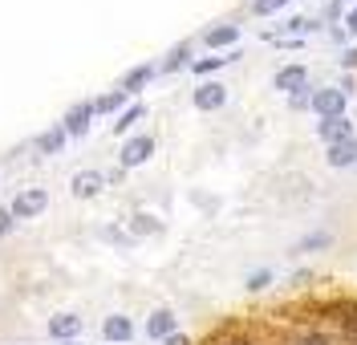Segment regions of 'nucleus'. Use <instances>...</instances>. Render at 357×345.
<instances>
[{
  "label": "nucleus",
  "mask_w": 357,
  "mask_h": 345,
  "mask_svg": "<svg viewBox=\"0 0 357 345\" xmlns=\"http://www.w3.org/2000/svg\"><path fill=\"white\" fill-rule=\"evenodd\" d=\"M102 187H106V175H102V171H77V175L69 179L73 199H93V195H102Z\"/></svg>",
  "instance_id": "10"
},
{
  "label": "nucleus",
  "mask_w": 357,
  "mask_h": 345,
  "mask_svg": "<svg viewBox=\"0 0 357 345\" xmlns=\"http://www.w3.org/2000/svg\"><path fill=\"white\" fill-rule=\"evenodd\" d=\"M191 53H195V49H191V41H178V45L171 49L167 57H162V66H158V73H178L183 66H191Z\"/></svg>",
  "instance_id": "18"
},
{
  "label": "nucleus",
  "mask_w": 357,
  "mask_h": 345,
  "mask_svg": "<svg viewBox=\"0 0 357 345\" xmlns=\"http://www.w3.org/2000/svg\"><path fill=\"white\" fill-rule=\"evenodd\" d=\"M292 345H337V337L321 325H305V329L292 333Z\"/></svg>",
  "instance_id": "19"
},
{
  "label": "nucleus",
  "mask_w": 357,
  "mask_h": 345,
  "mask_svg": "<svg viewBox=\"0 0 357 345\" xmlns=\"http://www.w3.org/2000/svg\"><path fill=\"white\" fill-rule=\"evenodd\" d=\"M244 53L240 49H227V53H211V57H195L191 61V69L199 73V77H211V73H220L223 66H231V61H240Z\"/></svg>",
  "instance_id": "13"
},
{
  "label": "nucleus",
  "mask_w": 357,
  "mask_h": 345,
  "mask_svg": "<svg viewBox=\"0 0 357 345\" xmlns=\"http://www.w3.org/2000/svg\"><path fill=\"white\" fill-rule=\"evenodd\" d=\"M66 142H69V135H66V126L57 122V126H49V130H41L33 146H37V155H61V151H66Z\"/></svg>",
  "instance_id": "15"
},
{
  "label": "nucleus",
  "mask_w": 357,
  "mask_h": 345,
  "mask_svg": "<svg viewBox=\"0 0 357 345\" xmlns=\"http://www.w3.org/2000/svg\"><path fill=\"white\" fill-rule=\"evenodd\" d=\"M142 118H146V106H142V102H130V106L118 114V122H114V135H118V138L130 135V130L138 126V122H142Z\"/></svg>",
  "instance_id": "21"
},
{
  "label": "nucleus",
  "mask_w": 357,
  "mask_h": 345,
  "mask_svg": "<svg viewBox=\"0 0 357 345\" xmlns=\"http://www.w3.org/2000/svg\"><path fill=\"white\" fill-rule=\"evenodd\" d=\"M289 0H252V13L256 17H272V13H280Z\"/></svg>",
  "instance_id": "26"
},
{
  "label": "nucleus",
  "mask_w": 357,
  "mask_h": 345,
  "mask_svg": "<svg viewBox=\"0 0 357 345\" xmlns=\"http://www.w3.org/2000/svg\"><path fill=\"white\" fill-rule=\"evenodd\" d=\"M191 102H195V110H203V114H215V110L227 106V86L223 82H203L199 90L191 93Z\"/></svg>",
  "instance_id": "5"
},
{
  "label": "nucleus",
  "mask_w": 357,
  "mask_h": 345,
  "mask_svg": "<svg viewBox=\"0 0 357 345\" xmlns=\"http://www.w3.org/2000/svg\"><path fill=\"white\" fill-rule=\"evenodd\" d=\"M162 345H191V337H187V333H171Z\"/></svg>",
  "instance_id": "32"
},
{
  "label": "nucleus",
  "mask_w": 357,
  "mask_h": 345,
  "mask_svg": "<svg viewBox=\"0 0 357 345\" xmlns=\"http://www.w3.org/2000/svg\"><path fill=\"white\" fill-rule=\"evenodd\" d=\"M13 228H17V220H13V211H8V207H0V240H4V236H8Z\"/></svg>",
  "instance_id": "28"
},
{
  "label": "nucleus",
  "mask_w": 357,
  "mask_h": 345,
  "mask_svg": "<svg viewBox=\"0 0 357 345\" xmlns=\"http://www.w3.org/2000/svg\"><path fill=\"white\" fill-rule=\"evenodd\" d=\"M345 93L337 90V86H317V93H312V114L317 118H341L345 114Z\"/></svg>",
  "instance_id": "3"
},
{
  "label": "nucleus",
  "mask_w": 357,
  "mask_h": 345,
  "mask_svg": "<svg viewBox=\"0 0 357 345\" xmlns=\"http://www.w3.org/2000/svg\"><path fill=\"white\" fill-rule=\"evenodd\" d=\"M309 280H312V273H309V268H301V273H292V284H309Z\"/></svg>",
  "instance_id": "33"
},
{
  "label": "nucleus",
  "mask_w": 357,
  "mask_h": 345,
  "mask_svg": "<svg viewBox=\"0 0 357 345\" xmlns=\"http://www.w3.org/2000/svg\"><path fill=\"white\" fill-rule=\"evenodd\" d=\"M248 293H264L268 284H272V273H268V268H256V273H248Z\"/></svg>",
  "instance_id": "25"
},
{
  "label": "nucleus",
  "mask_w": 357,
  "mask_h": 345,
  "mask_svg": "<svg viewBox=\"0 0 357 345\" xmlns=\"http://www.w3.org/2000/svg\"><path fill=\"white\" fill-rule=\"evenodd\" d=\"M329 167L337 171H345V167H357V138H345V142H333L329 146V155H325Z\"/></svg>",
  "instance_id": "16"
},
{
  "label": "nucleus",
  "mask_w": 357,
  "mask_h": 345,
  "mask_svg": "<svg viewBox=\"0 0 357 345\" xmlns=\"http://www.w3.org/2000/svg\"><path fill=\"white\" fill-rule=\"evenodd\" d=\"M126 231H130L134 240H146V236H158V231H162V220L151 215V211H134L130 224H126Z\"/></svg>",
  "instance_id": "17"
},
{
  "label": "nucleus",
  "mask_w": 357,
  "mask_h": 345,
  "mask_svg": "<svg viewBox=\"0 0 357 345\" xmlns=\"http://www.w3.org/2000/svg\"><path fill=\"white\" fill-rule=\"evenodd\" d=\"M61 345H82V342H61Z\"/></svg>",
  "instance_id": "34"
},
{
  "label": "nucleus",
  "mask_w": 357,
  "mask_h": 345,
  "mask_svg": "<svg viewBox=\"0 0 357 345\" xmlns=\"http://www.w3.org/2000/svg\"><path fill=\"white\" fill-rule=\"evenodd\" d=\"M236 41H240V24H231V21L211 24L203 33V45L211 49V53H227V49H236Z\"/></svg>",
  "instance_id": "7"
},
{
  "label": "nucleus",
  "mask_w": 357,
  "mask_h": 345,
  "mask_svg": "<svg viewBox=\"0 0 357 345\" xmlns=\"http://www.w3.org/2000/svg\"><path fill=\"white\" fill-rule=\"evenodd\" d=\"M211 345H256L248 333H236V329H227V333H220V337H211Z\"/></svg>",
  "instance_id": "27"
},
{
  "label": "nucleus",
  "mask_w": 357,
  "mask_h": 345,
  "mask_svg": "<svg viewBox=\"0 0 357 345\" xmlns=\"http://www.w3.org/2000/svg\"><path fill=\"white\" fill-rule=\"evenodd\" d=\"M126 106V93L122 90H110V93H102L98 102H93V114H118Z\"/></svg>",
  "instance_id": "22"
},
{
  "label": "nucleus",
  "mask_w": 357,
  "mask_h": 345,
  "mask_svg": "<svg viewBox=\"0 0 357 345\" xmlns=\"http://www.w3.org/2000/svg\"><path fill=\"white\" fill-rule=\"evenodd\" d=\"M337 17H341V0H329L325 4V21H337Z\"/></svg>",
  "instance_id": "31"
},
{
  "label": "nucleus",
  "mask_w": 357,
  "mask_h": 345,
  "mask_svg": "<svg viewBox=\"0 0 357 345\" xmlns=\"http://www.w3.org/2000/svg\"><path fill=\"white\" fill-rule=\"evenodd\" d=\"M45 207H49V191L45 187H21L13 195L8 211H13V220H37V215H45Z\"/></svg>",
  "instance_id": "1"
},
{
  "label": "nucleus",
  "mask_w": 357,
  "mask_h": 345,
  "mask_svg": "<svg viewBox=\"0 0 357 345\" xmlns=\"http://www.w3.org/2000/svg\"><path fill=\"white\" fill-rule=\"evenodd\" d=\"M312 93H317V86H309V82H305L301 90H292V93H289V110H292V114H301V110H312Z\"/></svg>",
  "instance_id": "23"
},
{
  "label": "nucleus",
  "mask_w": 357,
  "mask_h": 345,
  "mask_svg": "<svg viewBox=\"0 0 357 345\" xmlns=\"http://www.w3.org/2000/svg\"><path fill=\"white\" fill-rule=\"evenodd\" d=\"M341 66H345V73H354L357 69V45H349L345 53H341Z\"/></svg>",
  "instance_id": "29"
},
{
  "label": "nucleus",
  "mask_w": 357,
  "mask_h": 345,
  "mask_svg": "<svg viewBox=\"0 0 357 345\" xmlns=\"http://www.w3.org/2000/svg\"><path fill=\"white\" fill-rule=\"evenodd\" d=\"M102 337H106L110 345H126L134 337V321L130 317H122V313H114V317L102 321Z\"/></svg>",
  "instance_id": "12"
},
{
  "label": "nucleus",
  "mask_w": 357,
  "mask_h": 345,
  "mask_svg": "<svg viewBox=\"0 0 357 345\" xmlns=\"http://www.w3.org/2000/svg\"><path fill=\"white\" fill-rule=\"evenodd\" d=\"M305 82H309V69L301 66V61H292V66H280L276 73H272V90H280V93L301 90Z\"/></svg>",
  "instance_id": "9"
},
{
  "label": "nucleus",
  "mask_w": 357,
  "mask_h": 345,
  "mask_svg": "<svg viewBox=\"0 0 357 345\" xmlns=\"http://www.w3.org/2000/svg\"><path fill=\"white\" fill-rule=\"evenodd\" d=\"M93 102H73L66 110V118H61V126H66V135L69 138H86L89 135V126H93Z\"/></svg>",
  "instance_id": "4"
},
{
  "label": "nucleus",
  "mask_w": 357,
  "mask_h": 345,
  "mask_svg": "<svg viewBox=\"0 0 357 345\" xmlns=\"http://www.w3.org/2000/svg\"><path fill=\"white\" fill-rule=\"evenodd\" d=\"M98 236H102V240H106V244H118V248H130V244H134V236H130V231L114 228V224H106V228L98 231Z\"/></svg>",
  "instance_id": "24"
},
{
  "label": "nucleus",
  "mask_w": 357,
  "mask_h": 345,
  "mask_svg": "<svg viewBox=\"0 0 357 345\" xmlns=\"http://www.w3.org/2000/svg\"><path fill=\"white\" fill-rule=\"evenodd\" d=\"M345 33H349V37H357V8H349V13H345Z\"/></svg>",
  "instance_id": "30"
},
{
  "label": "nucleus",
  "mask_w": 357,
  "mask_h": 345,
  "mask_svg": "<svg viewBox=\"0 0 357 345\" xmlns=\"http://www.w3.org/2000/svg\"><path fill=\"white\" fill-rule=\"evenodd\" d=\"M171 333H178V317L171 309H155V313L146 317V337H151V342H167Z\"/></svg>",
  "instance_id": "11"
},
{
  "label": "nucleus",
  "mask_w": 357,
  "mask_h": 345,
  "mask_svg": "<svg viewBox=\"0 0 357 345\" xmlns=\"http://www.w3.org/2000/svg\"><path fill=\"white\" fill-rule=\"evenodd\" d=\"M82 329H86V321H82L77 313H57V317H49V337H53V342H77Z\"/></svg>",
  "instance_id": "8"
},
{
  "label": "nucleus",
  "mask_w": 357,
  "mask_h": 345,
  "mask_svg": "<svg viewBox=\"0 0 357 345\" xmlns=\"http://www.w3.org/2000/svg\"><path fill=\"white\" fill-rule=\"evenodd\" d=\"M317 138H321L325 146L345 142V138H357V135H354V118H349V114H341V118H321V122H317Z\"/></svg>",
  "instance_id": "6"
},
{
  "label": "nucleus",
  "mask_w": 357,
  "mask_h": 345,
  "mask_svg": "<svg viewBox=\"0 0 357 345\" xmlns=\"http://www.w3.org/2000/svg\"><path fill=\"white\" fill-rule=\"evenodd\" d=\"M333 244V236L329 231H309V236H301L296 244H292V256H305V252H325Z\"/></svg>",
  "instance_id": "20"
},
{
  "label": "nucleus",
  "mask_w": 357,
  "mask_h": 345,
  "mask_svg": "<svg viewBox=\"0 0 357 345\" xmlns=\"http://www.w3.org/2000/svg\"><path fill=\"white\" fill-rule=\"evenodd\" d=\"M155 135H134V138H126L122 142V151H118V167L122 171H134V167H142V162L155 155Z\"/></svg>",
  "instance_id": "2"
},
{
  "label": "nucleus",
  "mask_w": 357,
  "mask_h": 345,
  "mask_svg": "<svg viewBox=\"0 0 357 345\" xmlns=\"http://www.w3.org/2000/svg\"><path fill=\"white\" fill-rule=\"evenodd\" d=\"M155 73H158V66L142 61V66H134V69H126V73H122V86H118V90L126 93V98H134V93L142 90V86H146V82H151Z\"/></svg>",
  "instance_id": "14"
}]
</instances>
